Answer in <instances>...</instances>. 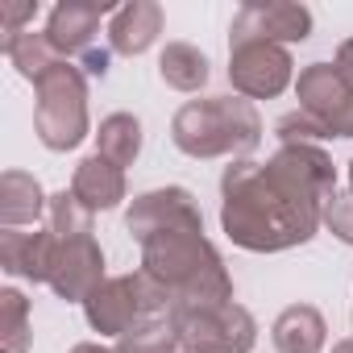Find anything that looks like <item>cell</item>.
Here are the masks:
<instances>
[{"mask_svg":"<svg viewBox=\"0 0 353 353\" xmlns=\"http://www.w3.org/2000/svg\"><path fill=\"white\" fill-rule=\"evenodd\" d=\"M332 353H353V336H349V341H336V345H332Z\"/></svg>","mask_w":353,"mask_h":353,"instance_id":"29","label":"cell"},{"mask_svg":"<svg viewBox=\"0 0 353 353\" xmlns=\"http://www.w3.org/2000/svg\"><path fill=\"white\" fill-rule=\"evenodd\" d=\"M0 46H5V59L34 83V79H42L54 63H63L59 59V50L50 46V38L46 34H21V38H9V42H0Z\"/></svg>","mask_w":353,"mask_h":353,"instance_id":"21","label":"cell"},{"mask_svg":"<svg viewBox=\"0 0 353 353\" xmlns=\"http://www.w3.org/2000/svg\"><path fill=\"white\" fill-rule=\"evenodd\" d=\"M71 353H121L117 345H96V341H79Z\"/></svg>","mask_w":353,"mask_h":353,"instance_id":"28","label":"cell"},{"mask_svg":"<svg viewBox=\"0 0 353 353\" xmlns=\"http://www.w3.org/2000/svg\"><path fill=\"white\" fill-rule=\"evenodd\" d=\"M54 258H59V237L46 233H21V229H0V270L13 279H30V283H50L54 274Z\"/></svg>","mask_w":353,"mask_h":353,"instance_id":"13","label":"cell"},{"mask_svg":"<svg viewBox=\"0 0 353 353\" xmlns=\"http://www.w3.org/2000/svg\"><path fill=\"white\" fill-rule=\"evenodd\" d=\"M170 307H174V299H170V291H166L154 274L129 270V274L104 279V283L88 295L83 316H88V324H92V332L121 341V336H125L129 328H137L141 320H162V316H170Z\"/></svg>","mask_w":353,"mask_h":353,"instance_id":"5","label":"cell"},{"mask_svg":"<svg viewBox=\"0 0 353 353\" xmlns=\"http://www.w3.org/2000/svg\"><path fill=\"white\" fill-rule=\"evenodd\" d=\"M332 67H336V71H341V75L353 83V38H345V42L336 46V59H332Z\"/></svg>","mask_w":353,"mask_h":353,"instance_id":"26","label":"cell"},{"mask_svg":"<svg viewBox=\"0 0 353 353\" xmlns=\"http://www.w3.org/2000/svg\"><path fill=\"white\" fill-rule=\"evenodd\" d=\"M307 42L312 38V9L307 5H241L233 26H229V42Z\"/></svg>","mask_w":353,"mask_h":353,"instance_id":"10","label":"cell"},{"mask_svg":"<svg viewBox=\"0 0 353 353\" xmlns=\"http://www.w3.org/2000/svg\"><path fill=\"white\" fill-rule=\"evenodd\" d=\"M229 83L245 100H274L295 83L291 50L279 42H229Z\"/></svg>","mask_w":353,"mask_h":353,"instance_id":"7","label":"cell"},{"mask_svg":"<svg viewBox=\"0 0 353 353\" xmlns=\"http://www.w3.org/2000/svg\"><path fill=\"white\" fill-rule=\"evenodd\" d=\"M104 250L96 237H75V241H59V258H54V274H50V291L67 303H88V295L104 283Z\"/></svg>","mask_w":353,"mask_h":353,"instance_id":"11","label":"cell"},{"mask_svg":"<svg viewBox=\"0 0 353 353\" xmlns=\"http://www.w3.org/2000/svg\"><path fill=\"white\" fill-rule=\"evenodd\" d=\"M349 192H353V162H349Z\"/></svg>","mask_w":353,"mask_h":353,"instance_id":"30","label":"cell"},{"mask_svg":"<svg viewBox=\"0 0 353 353\" xmlns=\"http://www.w3.org/2000/svg\"><path fill=\"white\" fill-rule=\"evenodd\" d=\"M299 112H307L328 137H353V83L332 63H307L295 79Z\"/></svg>","mask_w":353,"mask_h":353,"instance_id":"8","label":"cell"},{"mask_svg":"<svg viewBox=\"0 0 353 353\" xmlns=\"http://www.w3.org/2000/svg\"><path fill=\"white\" fill-rule=\"evenodd\" d=\"M179 353H183V349H179Z\"/></svg>","mask_w":353,"mask_h":353,"instance_id":"31","label":"cell"},{"mask_svg":"<svg viewBox=\"0 0 353 353\" xmlns=\"http://www.w3.org/2000/svg\"><path fill=\"white\" fill-rule=\"evenodd\" d=\"M170 324L179 332L183 353H250L258 345V320L237 299L200 303V307H174Z\"/></svg>","mask_w":353,"mask_h":353,"instance_id":"6","label":"cell"},{"mask_svg":"<svg viewBox=\"0 0 353 353\" xmlns=\"http://www.w3.org/2000/svg\"><path fill=\"white\" fill-rule=\"evenodd\" d=\"M96 154L108 158L112 166H133L137 154H141V121L133 112H112L100 121L96 129Z\"/></svg>","mask_w":353,"mask_h":353,"instance_id":"19","label":"cell"},{"mask_svg":"<svg viewBox=\"0 0 353 353\" xmlns=\"http://www.w3.org/2000/svg\"><path fill=\"white\" fill-rule=\"evenodd\" d=\"M170 141L188 158H245L262 145V117L237 92L188 100L170 121Z\"/></svg>","mask_w":353,"mask_h":353,"instance_id":"3","label":"cell"},{"mask_svg":"<svg viewBox=\"0 0 353 353\" xmlns=\"http://www.w3.org/2000/svg\"><path fill=\"white\" fill-rule=\"evenodd\" d=\"M71 192L92 212H108V208H121V200L129 196V183H125V170L121 166H112L100 154H88L75 166V174H71Z\"/></svg>","mask_w":353,"mask_h":353,"instance_id":"15","label":"cell"},{"mask_svg":"<svg viewBox=\"0 0 353 353\" xmlns=\"http://www.w3.org/2000/svg\"><path fill=\"white\" fill-rule=\"evenodd\" d=\"M50 233L59 237V241H75V237H92V208L88 204H79V196L75 192H54L50 196Z\"/></svg>","mask_w":353,"mask_h":353,"instance_id":"22","label":"cell"},{"mask_svg":"<svg viewBox=\"0 0 353 353\" xmlns=\"http://www.w3.org/2000/svg\"><path fill=\"white\" fill-rule=\"evenodd\" d=\"M137 245H141V270L154 274L170 291L174 307H200V303H229L233 299L229 266L216 254V245L204 237V225L162 229Z\"/></svg>","mask_w":353,"mask_h":353,"instance_id":"2","label":"cell"},{"mask_svg":"<svg viewBox=\"0 0 353 353\" xmlns=\"http://www.w3.org/2000/svg\"><path fill=\"white\" fill-rule=\"evenodd\" d=\"M121 353H179V332H174L170 316L162 320H141L137 328H129L121 341H117Z\"/></svg>","mask_w":353,"mask_h":353,"instance_id":"23","label":"cell"},{"mask_svg":"<svg viewBox=\"0 0 353 353\" xmlns=\"http://www.w3.org/2000/svg\"><path fill=\"white\" fill-rule=\"evenodd\" d=\"M88 79L75 63H54L42 79H34V133L46 150L63 154L88 137Z\"/></svg>","mask_w":353,"mask_h":353,"instance_id":"4","label":"cell"},{"mask_svg":"<svg viewBox=\"0 0 353 353\" xmlns=\"http://www.w3.org/2000/svg\"><path fill=\"white\" fill-rule=\"evenodd\" d=\"M83 63H88V71H92V75H104V71H108V50H88V54H83Z\"/></svg>","mask_w":353,"mask_h":353,"instance_id":"27","label":"cell"},{"mask_svg":"<svg viewBox=\"0 0 353 353\" xmlns=\"http://www.w3.org/2000/svg\"><path fill=\"white\" fill-rule=\"evenodd\" d=\"M179 225H204V212H200V204H196V196L188 188L141 192L125 212V229L133 233V241H145L150 233L179 229Z\"/></svg>","mask_w":353,"mask_h":353,"instance_id":"9","label":"cell"},{"mask_svg":"<svg viewBox=\"0 0 353 353\" xmlns=\"http://www.w3.org/2000/svg\"><path fill=\"white\" fill-rule=\"evenodd\" d=\"M270 341H274L279 353H320L324 341H328V324L312 303H291V307L279 312V320L270 328Z\"/></svg>","mask_w":353,"mask_h":353,"instance_id":"17","label":"cell"},{"mask_svg":"<svg viewBox=\"0 0 353 353\" xmlns=\"http://www.w3.org/2000/svg\"><path fill=\"white\" fill-rule=\"evenodd\" d=\"M162 21H166V13H162L158 0H129V5H121L112 13V21H108V50L125 54V59L145 54L158 42Z\"/></svg>","mask_w":353,"mask_h":353,"instance_id":"14","label":"cell"},{"mask_svg":"<svg viewBox=\"0 0 353 353\" xmlns=\"http://www.w3.org/2000/svg\"><path fill=\"white\" fill-rule=\"evenodd\" d=\"M324 229H328L336 241L353 245V192H336V196L324 204Z\"/></svg>","mask_w":353,"mask_h":353,"instance_id":"24","label":"cell"},{"mask_svg":"<svg viewBox=\"0 0 353 353\" xmlns=\"http://www.w3.org/2000/svg\"><path fill=\"white\" fill-rule=\"evenodd\" d=\"M34 17H38V0H17V5H5L0 9V26H5V42L9 38H21L34 30Z\"/></svg>","mask_w":353,"mask_h":353,"instance_id":"25","label":"cell"},{"mask_svg":"<svg viewBox=\"0 0 353 353\" xmlns=\"http://www.w3.org/2000/svg\"><path fill=\"white\" fill-rule=\"evenodd\" d=\"M50 212V196L30 170H5L0 174V229H26L38 225Z\"/></svg>","mask_w":353,"mask_h":353,"instance_id":"16","label":"cell"},{"mask_svg":"<svg viewBox=\"0 0 353 353\" xmlns=\"http://www.w3.org/2000/svg\"><path fill=\"white\" fill-rule=\"evenodd\" d=\"M108 13H117V9L104 5V0H100V5H92V0H63V5L50 9L42 34L50 38V46L59 50V59L71 63V54H88L92 50V38L100 34V21Z\"/></svg>","mask_w":353,"mask_h":353,"instance_id":"12","label":"cell"},{"mask_svg":"<svg viewBox=\"0 0 353 353\" xmlns=\"http://www.w3.org/2000/svg\"><path fill=\"white\" fill-rule=\"evenodd\" d=\"M158 75H162L166 88L192 96V92H200L208 83L212 67H208V54L200 46H192V42H166L162 54H158Z\"/></svg>","mask_w":353,"mask_h":353,"instance_id":"18","label":"cell"},{"mask_svg":"<svg viewBox=\"0 0 353 353\" xmlns=\"http://www.w3.org/2000/svg\"><path fill=\"white\" fill-rule=\"evenodd\" d=\"M30 345V299L17 287H5L0 291V353H26Z\"/></svg>","mask_w":353,"mask_h":353,"instance_id":"20","label":"cell"},{"mask_svg":"<svg viewBox=\"0 0 353 353\" xmlns=\"http://www.w3.org/2000/svg\"><path fill=\"white\" fill-rule=\"evenodd\" d=\"M336 196V166L320 145H279L266 162L237 158L221 174V229L237 250L283 254L307 245Z\"/></svg>","mask_w":353,"mask_h":353,"instance_id":"1","label":"cell"}]
</instances>
